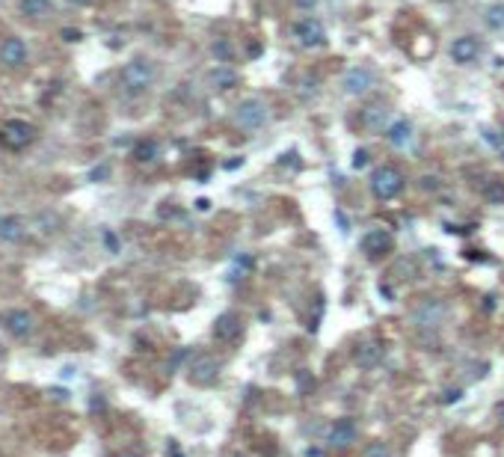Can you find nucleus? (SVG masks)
<instances>
[{
	"instance_id": "f257e3e1",
	"label": "nucleus",
	"mask_w": 504,
	"mask_h": 457,
	"mask_svg": "<svg viewBox=\"0 0 504 457\" xmlns=\"http://www.w3.org/2000/svg\"><path fill=\"white\" fill-rule=\"evenodd\" d=\"M155 75H158L155 62L137 57V60H131V62H125V66H122L119 84H122V89L128 95H140V92H146V89L155 84Z\"/></svg>"
},
{
	"instance_id": "f03ea898",
	"label": "nucleus",
	"mask_w": 504,
	"mask_h": 457,
	"mask_svg": "<svg viewBox=\"0 0 504 457\" xmlns=\"http://www.w3.org/2000/svg\"><path fill=\"white\" fill-rule=\"evenodd\" d=\"M371 190L377 199H394L403 190V173L394 166H380L371 175Z\"/></svg>"
},
{
	"instance_id": "7ed1b4c3",
	"label": "nucleus",
	"mask_w": 504,
	"mask_h": 457,
	"mask_svg": "<svg viewBox=\"0 0 504 457\" xmlns=\"http://www.w3.org/2000/svg\"><path fill=\"white\" fill-rule=\"evenodd\" d=\"M267 104L261 98H244L238 107H235V122L240 125L244 131H258L261 125L267 122Z\"/></svg>"
},
{
	"instance_id": "20e7f679",
	"label": "nucleus",
	"mask_w": 504,
	"mask_h": 457,
	"mask_svg": "<svg viewBox=\"0 0 504 457\" xmlns=\"http://www.w3.org/2000/svg\"><path fill=\"white\" fill-rule=\"evenodd\" d=\"M33 137H36L33 125H27L21 119H6L3 125H0V143H3L6 149H12V151L27 149L33 143Z\"/></svg>"
},
{
	"instance_id": "39448f33",
	"label": "nucleus",
	"mask_w": 504,
	"mask_h": 457,
	"mask_svg": "<svg viewBox=\"0 0 504 457\" xmlns=\"http://www.w3.org/2000/svg\"><path fill=\"white\" fill-rule=\"evenodd\" d=\"M187 378H190L193 383H199V386H208V383H214L220 378V360L211 356V354L193 356L190 365H187Z\"/></svg>"
},
{
	"instance_id": "423d86ee",
	"label": "nucleus",
	"mask_w": 504,
	"mask_h": 457,
	"mask_svg": "<svg viewBox=\"0 0 504 457\" xmlns=\"http://www.w3.org/2000/svg\"><path fill=\"white\" fill-rule=\"evenodd\" d=\"M371 84H374V75H371V71H368L365 66L347 69L344 77H341V86H344L347 95H362V92H368V89H371Z\"/></svg>"
},
{
	"instance_id": "0eeeda50",
	"label": "nucleus",
	"mask_w": 504,
	"mask_h": 457,
	"mask_svg": "<svg viewBox=\"0 0 504 457\" xmlns=\"http://www.w3.org/2000/svg\"><path fill=\"white\" fill-rule=\"evenodd\" d=\"M0 62H3L6 69H21L27 62V45L18 39V36H9V39H3V45H0Z\"/></svg>"
},
{
	"instance_id": "6e6552de",
	"label": "nucleus",
	"mask_w": 504,
	"mask_h": 457,
	"mask_svg": "<svg viewBox=\"0 0 504 457\" xmlns=\"http://www.w3.org/2000/svg\"><path fill=\"white\" fill-rule=\"evenodd\" d=\"M3 327H6L9 336L27 338V336L33 333V315L27 309H9L6 315H3Z\"/></svg>"
},
{
	"instance_id": "1a4fd4ad",
	"label": "nucleus",
	"mask_w": 504,
	"mask_h": 457,
	"mask_svg": "<svg viewBox=\"0 0 504 457\" xmlns=\"http://www.w3.org/2000/svg\"><path fill=\"white\" fill-rule=\"evenodd\" d=\"M356 422L353 419H338L336 425L329 428V434H327V443L332 445V449H347V445H353L356 443Z\"/></svg>"
},
{
	"instance_id": "9d476101",
	"label": "nucleus",
	"mask_w": 504,
	"mask_h": 457,
	"mask_svg": "<svg viewBox=\"0 0 504 457\" xmlns=\"http://www.w3.org/2000/svg\"><path fill=\"white\" fill-rule=\"evenodd\" d=\"M294 36L305 45V48H318V45L327 42V36H323V27H320L318 18H303V21H297Z\"/></svg>"
},
{
	"instance_id": "9b49d317",
	"label": "nucleus",
	"mask_w": 504,
	"mask_h": 457,
	"mask_svg": "<svg viewBox=\"0 0 504 457\" xmlns=\"http://www.w3.org/2000/svg\"><path fill=\"white\" fill-rule=\"evenodd\" d=\"M238 336H240V321H238V315L226 312V315H220L217 321H214V338H217L220 345H231Z\"/></svg>"
},
{
	"instance_id": "f8f14e48",
	"label": "nucleus",
	"mask_w": 504,
	"mask_h": 457,
	"mask_svg": "<svg viewBox=\"0 0 504 457\" xmlns=\"http://www.w3.org/2000/svg\"><path fill=\"white\" fill-rule=\"evenodd\" d=\"M478 53H481V45H478V39L475 36H460V39H454L451 42V57H454V62H475L478 60Z\"/></svg>"
},
{
	"instance_id": "ddd939ff",
	"label": "nucleus",
	"mask_w": 504,
	"mask_h": 457,
	"mask_svg": "<svg viewBox=\"0 0 504 457\" xmlns=\"http://www.w3.org/2000/svg\"><path fill=\"white\" fill-rule=\"evenodd\" d=\"M362 249L368 256H383V253H389L392 249V235L389 232H383V229H371L368 235L362 238Z\"/></svg>"
},
{
	"instance_id": "4468645a",
	"label": "nucleus",
	"mask_w": 504,
	"mask_h": 457,
	"mask_svg": "<svg viewBox=\"0 0 504 457\" xmlns=\"http://www.w3.org/2000/svg\"><path fill=\"white\" fill-rule=\"evenodd\" d=\"M380 360H383V347L377 342H365V345L356 347V365L359 369H374Z\"/></svg>"
},
{
	"instance_id": "2eb2a0df",
	"label": "nucleus",
	"mask_w": 504,
	"mask_h": 457,
	"mask_svg": "<svg viewBox=\"0 0 504 457\" xmlns=\"http://www.w3.org/2000/svg\"><path fill=\"white\" fill-rule=\"evenodd\" d=\"M24 238V223L18 217H0V240L6 244H18Z\"/></svg>"
},
{
	"instance_id": "dca6fc26",
	"label": "nucleus",
	"mask_w": 504,
	"mask_h": 457,
	"mask_svg": "<svg viewBox=\"0 0 504 457\" xmlns=\"http://www.w3.org/2000/svg\"><path fill=\"white\" fill-rule=\"evenodd\" d=\"M386 137H389V143H392V146H407V143H410V137H412L410 122H407V119L392 122V125H389V131H386Z\"/></svg>"
},
{
	"instance_id": "f3484780",
	"label": "nucleus",
	"mask_w": 504,
	"mask_h": 457,
	"mask_svg": "<svg viewBox=\"0 0 504 457\" xmlns=\"http://www.w3.org/2000/svg\"><path fill=\"white\" fill-rule=\"evenodd\" d=\"M362 125H365V128H371V131H380L386 125V107L383 104L365 107V110H362Z\"/></svg>"
},
{
	"instance_id": "a211bd4d",
	"label": "nucleus",
	"mask_w": 504,
	"mask_h": 457,
	"mask_svg": "<svg viewBox=\"0 0 504 457\" xmlns=\"http://www.w3.org/2000/svg\"><path fill=\"white\" fill-rule=\"evenodd\" d=\"M134 158L140 160V164H151V160L158 158V143L155 140H142L137 149H134Z\"/></svg>"
},
{
	"instance_id": "6ab92c4d",
	"label": "nucleus",
	"mask_w": 504,
	"mask_h": 457,
	"mask_svg": "<svg viewBox=\"0 0 504 457\" xmlns=\"http://www.w3.org/2000/svg\"><path fill=\"white\" fill-rule=\"evenodd\" d=\"M48 9H51V0H21V12L30 18L48 15Z\"/></svg>"
},
{
	"instance_id": "aec40b11",
	"label": "nucleus",
	"mask_w": 504,
	"mask_h": 457,
	"mask_svg": "<svg viewBox=\"0 0 504 457\" xmlns=\"http://www.w3.org/2000/svg\"><path fill=\"white\" fill-rule=\"evenodd\" d=\"M483 21H487L490 30H504V3H492L487 15H483Z\"/></svg>"
},
{
	"instance_id": "412c9836",
	"label": "nucleus",
	"mask_w": 504,
	"mask_h": 457,
	"mask_svg": "<svg viewBox=\"0 0 504 457\" xmlns=\"http://www.w3.org/2000/svg\"><path fill=\"white\" fill-rule=\"evenodd\" d=\"M211 80H214V84H217L220 89H229V86H235V80H238V77H235V71L217 69V71H214V75H211Z\"/></svg>"
},
{
	"instance_id": "4be33fe9",
	"label": "nucleus",
	"mask_w": 504,
	"mask_h": 457,
	"mask_svg": "<svg viewBox=\"0 0 504 457\" xmlns=\"http://www.w3.org/2000/svg\"><path fill=\"white\" fill-rule=\"evenodd\" d=\"M487 199H490L492 205H501V202H504V184H501V182H492V184L487 187Z\"/></svg>"
},
{
	"instance_id": "5701e85b",
	"label": "nucleus",
	"mask_w": 504,
	"mask_h": 457,
	"mask_svg": "<svg viewBox=\"0 0 504 457\" xmlns=\"http://www.w3.org/2000/svg\"><path fill=\"white\" fill-rule=\"evenodd\" d=\"M214 53H217V60H220V62H229V60H231V48H229V42H226V39H217V42H214Z\"/></svg>"
},
{
	"instance_id": "b1692460",
	"label": "nucleus",
	"mask_w": 504,
	"mask_h": 457,
	"mask_svg": "<svg viewBox=\"0 0 504 457\" xmlns=\"http://www.w3.org/2000/svg\"><path fill=\"white\" fill-rule=\"evenodd\" d=\"M365 457H392V452H389V445H386V443H371L365 449Z\"/></svg>"
},
{
	"instance_id": "393cba45",
	"label": "nucleus",
	"mask_w": 504,
	"mask_h": 457,
	"mask_svg": "<svg viewBox=\"0 0 504 457\" xmlns=\"http://www.w3.org/2000/svg\"><path fill=\"white\" fill-rule=\"evenodd\" d=\"M483 140H487L490 146H496V149L501 146V137H499V131H490V128H487V131H483Z\"/></svg>"
},
{
	"instance_id": "a878e982",
	"label": "nucleus",
	"mask_w": 504,
	"mask_h": 457,
	"mask_svg": "<svg viewBox=\"0 0 504 457\" xmlns=\"http://www.w3.org/2000/svg\"><path fill=\"white\" fill-rule=\"evenodd\" d=\"M365 164H368V151H365V149H359L356 155H353V166H356V169H362Z\"/></svg>"
},
{
	"instance_id": "bb28decb",
	"label": "nucleus",
	"mask_w": 504,
	"mask_h": 457,
	"mask_svg": "<svg viewBox=\"0 0 504 457\" xmlns=\"http://www.w3.org/2000/svg\"><path fill=\"white\" fill-rule=\"evenodd\" d=\"M62 36H66L68 42H77V39H80V33H77V30H62Z\"/></svg>"
},
{
	"instance_id": "cd10ccee",
	"label": "nucleus",
	"mask_w": 504,
	"mask_h": 457,
	"mask_svg": "<svg viewBox=\"0 0 504 457\" xmlns=\"http://www.w3.org/2000/svg\"><path fill=\"white\" fill-rule=\"evenodd\" d=\"M294 3H297V6H303V9H312L314 3H318V0H294Z\"/></svg>"
},
{
	"instance_id": "c85d7f7f",
	"label": "nucleus",
	"mask_w": 504,
	"mask_h": 457,
	"mask_svg": "<svg viewBox=\"0 0 504 457\" xmlns=\"http://www.w3.org/2000/svg\"><path fill=\"white\" fill-rule=\"evenodd\" d=\"M104 175H107V166H101V169H95V173H92L95 182H98V178H104Z\"/></svg>"
},
{
	"instance_id": "c756f323",
	"label": "nucleus",
	"mask_w": 504,
	"mask_h": 457,
	"mask_svg": "<svg viewBox=\"0 0 504 457\" xmlns=\"http://www.w3.org/2000/svg\"><path fill=\"white\" fill-rule=\"evenodd\" d=\"M499 416L504 419V401H501V404H499Z\"/></svg>"
},
{
	"instance_id": "7c9ffc66",
	"label": "nucleus",
	"mask_w": 504,
	"mask_h": 457,
	"mask_svg": "<svg viewBox=\"0 0 504 457\" xmlns=\"http://www.w3.org/2000/svg\"><path fill=\"white\" fill-rule=\"evenodd\" d=\"M71 3H89V0H71Z\"/></svg>"
},
{
	"instance_id": "2f4dec72",
	"label": "nucleus",
	"mask_w": 504,
	"mask_h": 457,
	"mask_svg": "<svg viewBox=\"0 0 504 457\" xmlns=\"http://www.w3.org/2000/svg\"><path fill=\"white\" fill-rule=\"evenodd\" d=\"M499 151H501V155H504V140H501V146H499Z\"/></svg>"
},
{
	"instance_id": "473e14b6",
	"label": "nucleus",
	"mask_w": 504,
	"mask_h": 457,
	"mask_svg": "<svg viewBox=\"0 0 504 457\" xmlns=\"http://www.w3.org/2000/svg\"><path fill=\"white\" fill-rule=\"evenodd\" d=\"M125 457H137V454H125Z\"/></svg>"
}]
</instances>
